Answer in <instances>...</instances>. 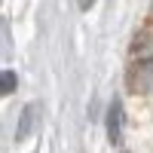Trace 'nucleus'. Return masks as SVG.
<instances>
[{
  "label": "nucleus",
  "instance_id": "f257e3e1",
  "mask_svg": "<svg viewBox=\"0 0 153 153\" xmlns=\"http://www.w3.org/2000/svg\"><path fill=\"white\" fill-rule=\"evenodd\" d=\"M37 126H40V104L31 101V104H25L22 113H19V123H16V132H12V141H16V144H25V141L34 135Z\"/></svg>",
  "mask_w": 153,
  "mask_h": 153
},
{
  "label": "nucleus",
  "instance_id": "f03ea898",
  "mask_svg": "<svg viewBox=\"0 0 153 153\" xmlns=\"http://www.w3.org/2000/svg\"><path fill=\"white\" fill-rule=\"evenodd\" d=\"M129 89H132L135 95H147L150 89H153V61L150 58H141L129 71Z\"/></svg>",
  "mask_w": 153,
  "mask_h": 153
},
{
  "label": "nucleus",
  "instance_id": "7ed1b4c3",
  "mask_svg": "<svg viewBox=\"0 0 153 153\" xmlns=\"http://www.w3.org/2000/svg\"><path fill=\"white\" fill-rule=\"evenodd\" d=\"M123 104L120 101H110V107H107V117H104V126H107V141L117 147L123 141Z\"/></svg>",
  "mask_w": 153,
  "mask_h": 153
},
{
  "label": "nucleus",
  "instance_id": "20e7f679",
  "mask_svg": "<svg viewBox=\"0 0 153 153\" xmlns=\"http://www.w3.org/2000/svg\"><path fill=\"white\" fill-rule=\"evenodd\" d=\"M16 86H19V76H16V71H3L0 74V95H12L16 92Z\"/></svg>",
  "mask_w": 153,
  "mask_h": 153
},
{
  "label": "nucleus",
  "instance_id": "39448f33",
  "mask_svg": "<svg viewBox=\"0 0 153 153\" xmlns=\"http://www.w3.org/2000/svg\"><path fill=\"white\" fill-rule=\"evenodd\" d=\"M76 3H80V9H92V6H95V0H76Z\"/></svg>",
  "mask_w": 153,
  "mask_h": 153
}]
</instances>
